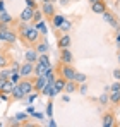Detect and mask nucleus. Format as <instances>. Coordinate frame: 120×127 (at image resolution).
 Returning <instances> with one entry per match:
<instances>
[{"label": "nucleus", "mask_w": 120, "mask_h": 127, "mask_svg": "<svg viewBox=\"0 0 120 127\" xmlns=\"http://www.w3.org/2000/svg\"><path fill=\"white\" fill-rule=\"evenodd\" d=\"M106 9H108V7H106V3H105L103 0H98V2L91 3V10H93L94 14H103Z\"/></svg>", "instance_id": "obj_13"}, {"label": "nucleus", "mask_w": 120, "mask_h": 127, "mask_svg": "<svg viewBox=\"0 0 120 127\" xmlns=\"http://www.w3.org/2000/svg\"><path fill=\"white\" fill-rule=\"evenodd\" d=\"M110 91H120V81H117V83H113L110 86Z\"/></svg>", "instance_id": "obj_33"}, {"label": "nucleus", "mask_w": 120, "mask_h": 127, "mask_svg": "<svg viewBox=\"0 0 120 127\" xmlns=\"http://www.w3.org/2000/svg\"><path fill=\"white\" fill-rule=\"evenodd\" d=\"M63 91L69 93V95H70V93H76V91H77V83H76V81H67V83H65V88H63Z\"/></svg>", "instance_id": "obj_20"}, {"label": "nucleus", "mask_w": 120, "mask_h": 127, "mask_svg": "<svg viewBox=\"0 0 120 127\" xmlns=\"http://www.w3.org/2000/svg\"><path fill=\"white\" fill-rule=\"evenodd\" d=\"M19 74H21V77H29V76H33V74H34V64L26 60V62L19 67Z\"/></svg>", "instance_id": "obj_5"}, {"label": "nucleus", "mask_w": 120, "mask_h": 127, "mask_svg": "<svg viewBox=\"0 0 120 127\" xmlns=\"http://www.w3.org/2000/svg\"><path fill=\"white\" fill-rule=\"evenodd\" d=\"M76 72H77V70H76L70 64H62V65H60V70H59V74L63 79H67V81H74Z\"/></svg>", "instance_id": "obj_2"}, {"label": "nucleus", "mask_w": 120, "mask_h": 127, "mask_svg": "<svg viewBox=\"0 0 120 127\" xmlns=\"http://www.w3.org/2000/svg\"><path fill=\"white\" fill-rule=\"evenodd\" d=\"M33 14H34V9H31V7H24L22 9V12H21V16H19V19L22 22H31L33 21Z\"/></svg>", "instance_id": "obj_10"}, {"label": "nucleus", "mask_w": 120, "mask_h": 127, "mask_svg": "<svg viewBox=\"0 0 120 127\" xmlns=\"http://www.w3.org/2000/svg\"><path fill=\"white\" fill-rule=\"evenodd\" d=\"M52 113H53V103H52V100L48 101V105H46V115L48 117H52Z\"/></svg>", "instance_id": "obj_32"}, {"label": "nucleus", "mask_w": 120, "mask_h": 127, "mask_svg": "<svg viewBox=\"0 0 120 127\" xmlns=\"http://www.w3.org/2000/svg\"><path fill=\"white\" fill-rule=\"evenodd\" d=\"M100 103L101 105H106V103H108V95H101L100 96Z\"/></svg>", "instance_id": "obj_34"}, {"label": "nucleus", "mask_w": 120, "mask_h": 127, "mask_svg": "<svg viewBox=\"0 0 120 127\" xmlns=\"http://www.w3.org/2000/svg\"><path fill=\"white\" fill-rule=\"evenodd\" d=\"M113 77H115L117 81H120V69H115V70H113Z\"/></svg>", "instance_id": "obj_39"}, {"label": "nucleus", "mask_w": 120, "mask_h": 127, "mask_svg": "<svg viewBox=\"0 0 120 127\" xmlns=\"http://www.w3.org/2000/svg\"><path fill=\"white\" fill-rule=\"evenodd\" d=\"M16 119H17V120H26V119H28V113L21 112V113H17V115H16Z\"/></svg>", "instance_id": "obj_35"}, {"label": "nucleus", "mask_w": 120, "mask_h": 127, "mask_svg": "<svg viewBox=\"0 0 120 127\" xmlns=\"http://www.w3.org/2000/svg\"><path fill=\"white\" fill-rule=\"evenodd\" d=\"M101 16H103V21L106 22V24H110L112 28H115V29H119V28H120V24H119V17H117V16H115L113 12H110L108 9H106V10H105V12H103Z\"/></svg>", "instance_id": "obj_4"}, {"label": "nucleus", "mask_w": 120, "mask_h": 127, "mask_svg": "<svg viewBox=\"0 0 120 127\" xmlns=\"http://www.w3.org/2000/svg\"><path fill=\"white\" fill-rule=\"evenodd\" d=\"M50 2H52V3H53V2H57V0H50Z\"/></svg>", "instance_id": "obj_44"}, {"label": "nucleus", "mask_w": 120, "mask_h": 127, "mask_svg": "<svg viewBox=\"0 0 120 127\" xmlns=\"http://www.w3.org/2000/svg\"><path fill=\"white\" fill-rule=\"evenodd\" d=\"M101 126L103 127H115L117 126V117L113 112H106L101 119Z\"/></svg>", "instance_id": "obj_6"}, {"label": "nucleus", "mask_w": 120, "mask_h": 127, "mask_svg": "<svg viewBox=\"0 0 120 127\" xmlns=\"http://www.w3.org/2000/svg\"><path fill=\"white\" fill-rule=\"evenodd\" d=\"M24 98H26V95L22 93V89H21L19 86L16 84V86H14V89H12V93H10V100L19 101V100H24Z\"/></svg>", "instance_id": "obj_14"}, {"label": "nucleus", "mask_w": 120, "mask_h": 127, "mask_svg": "<svg viewBox=\"0 0 120 127\" xmlns=\"http://www.w3.org/2000/svg\"><path fill=\"white\" fill-rule=\"evenodd\" d=\"M17 41V34L14 33V31H7V34H5V43H9V45H14V43Z\"/></svg>", "instance_id": "obj_21"}, {"label": "nucleus", "mask_w": 120, "mask_h": 127, "mask_svg": "<svg viewBox=\"0 0 120 127\" xmlns=\"http://www.w3.org/2000/svg\"><path fill=\"white\" fill-rule=\"evenodd\" d=\"M41 95L48 96V98H53L55 96V88H53V81H46L45 88L41 89Z\"/></svg>", "instance_id": "obj_12"}, {"label": "nucleus", "mask_w": 120, "mask_h": 127, "mask_svg": "<svg viewBox=\"0 0 120 127\" xmlns=\"http://www.w3.org/2000/svg\"><path fill=\"white\" fill-rule=\"evenodd\" d=\"M14 86H16V84H12V83L7 79V83H5V86H3L2 93H5V95H10V93H12V89H14Z\"/></svg>", "instance_id": "obj_27"}, {"label": "nucleus", "mask_w": 120, "mask_h": 127, "mask_svg": "<svg viewBox=\"0 0 120 127\" xmlns=\"http://www.w3.org/2000/svg\"><path fill=\"white\" fill-rule=\"evenodd\" d=\"M41 2H50V0H41Z\"/></svg>", "instance_id": "obj_45"}, {"label": "nucleus", "mask_w": 120, "mask_h": 127, "mask_svg": "<svg viewBox=\"0 0 120 127\" xmlns=\"http://www.w3.org/2000/svg\"><path fill=\"white\" fill-rule=\"evenodd\" d=\"M10 74H12V69H9V67H2V69H0V76H2V77H7V79H9Z\"/></svg>", "instance_id": "obj_29"}, {"label": "nucleus", "mask_w": 120, "mask_h": 127, "mask_svg": "<svg viewBox=\"0 0 120 127\" xmlns=\"http://www.w3.org/2000/svg\"><path fill=\"white\" fill-rule=\"evenodd\" d=\"M2 67H9V60H7V57L0 52V69Z\"/></svg>", "instance_id": "obj_30"}, {"label": "nucleus", "mask_w": 120, "mask_h": 127, "mask_svg": "<svg viewBox=\"0 0 120 127\" xmlns=\"http://www.w3.org/2000/svg\"><path fill=\"white\" fill-rule=\"evenodd\" d=\"M119 62H120V55H119Z\"/></svg>", "instance_id": "obj_47"}, {"label": "nucleus", "mask_w": 120, "mask_h": 127, "mask_svg": "<svg viewBox=\"0 0 120 127\" xmlns=\"http://www.w3.org/2000/svg\"><path fill=\"white\" fill-rule=\"evenodd\" d=\"M0 48H2V41H0Z\"/></svg>", "instance_id": "obj_46"}, {"label": "nucleus", "mask_w": 120, "mask_h": 127, "mask_svg": "<svg viewBox=\"0 0 120 127\" xmlns=\"http://www.w3.org/2000/svg\"><path fill=\"white\" fill-rule=\"evenodd\" d=\"M5 10V3H3V0H0V12H3Z\"/></svg>", "instance_id": "obj_41"}, {"label": "nucleus", "mask_w": 120, "mask_h": 127, "mask_svg": "<svg viewBox=\"0 0 120 127\" xmlns=\"http://www.w3.org/2000/svg\"><path fill=\"white\" fill-rule=\"evenodd\" d=\"M26 3H28V7H31V9H36V3H34V0H26Z\"/></svg>", "instance_id": "obj_38"}, {"label": "nucleus", "mask_w": 120, "mask_h": 127, "mask_svg": "<svg viewBox=\"0 0 120 127\" xmlns=\"http://www.w3.org/2000/svg\"><path fill=\"white\" fill-rule=\"evenodd\" d=\"M12 22H14V19H12V16H10L9 12H5V10L0 12V24H9V26H10Z\"/></svg>", "instance_id": "obj_19"}, {"label": "nucleus", "mask_w": 120, "mask_h": 127, "mask_svg": "<svg viewBox=\"0 0 120 127\" xmlns=\"http://www.w3.org/2000/svg\"><path fill=\"white\" fill-rule=\"evenodd\" d=\"M65 83H67V79H63L62 76H59V77H55V79H53L55 95H59V93H62V91H63V88H65Z\"/></svg>", "instance_id": "obj_11"}, {"label": "nucleus", "mask_w": 120, "mask_h": 127, "mask_svg": "<svg viewBox=\"0 0 120 127\" xmlns=\"http://www.w3.org/2000/svg\"><path fill=\"white\" fill-rule=\"evenodd\" d=\"M60 62L62 64H72L74 62V55L69 48H60Z\"/></svg>", "instance_id": "obj_8"}, {"label": "nucleus", "mask_w": 120, "mask_h": 127, "mask_svg": "<svg viewBox=\"0 0 120 127\" xmlns=\"http://www.w3.org/2000/svg\"><path fill=\"white\" fill-rule=\"evenodd\" d=\"M21 89H22V93L28 96L31 91H34V79H28V77H21V81L17 83Z\"/></svg>", "instance_id": "obj_3"}, {"label": "nucleus", "mask_w": 120, "mask_h": 127, "mask_svg": "<svg viewBox=\"0 0 120 127\" xmlns=\"http://www.w3.org/2000/svg\"><path fill=\"white\" fill-rule=\"evenodd\" d=\"M9 81H10L12 84H17V83L21 81V74H19V72H12L10 77H9Z\"/></svg>", "instance_id": "obj_28"}, {"label": "nucleus", "mask_w": 120, "mask_h": 127, "mask_svg": "<svg viewBox=\"0 0 120 127\" xmlns=\"http://www.w3.org/2000/svg\"><path fill=\"white\" fill-rule=\"evenodd\" d=\"M120 29V28H119ZM117 43H120V33H117Z\"/></svg>", "instance_id": "obj_42"}, {"label": "nucleus", "mask_w": 120, "mask_h": 127, "mask_svg": "<svg viewBox=\"0 0 120 127\" xmlns=\"http://www.w3.org/2000/svg\"><path fill=\"white\" fill-rule=\"evenodd\" d=\"M41 19H43V12L41 10H38V9H34V14H33V24H36V22H40Z\"/></svg>", "instance_id": "obj_26"}, {"label": "nucleus", "mask_w": 120, "mask_h": 127, "mask_svg": "<svg viewBox=\"0 0 120 127\" xmlns=\"http://www.w3.org/2000/svg\"><path fill=\"white\" fill-rule=\"evenodd\" d=\"M60 29H62V31H65V33H67V31H69V29H70V22L67 21V19H63V22H62V26H60Z\"/></svg>", "instance_id": "obj_31"}, {"label": "nucleus", "mask_w": 120, "mask_h": 127, "mask_svg": "<svg viewBox=\"0 0 120 127\" xmlns=\"http://www.w3.org/2000/svg\"><path fill=\"white\" fill-rule=\"evenodd\" d=\"M86 79H88V76H86V74H82V72H76V76H74V81H76L77 84L86 83Z\"/></svg>", "instance_id": "obj_24"}, {"label": "nucleus", "mask_w": 120, "mask_h": 127, "mask_svg": "<svg viewBox=\"0 0 120 127\" xmlns=\"http://www.w3.org/2000/svg\"><path fill=\"white\" fill-rule=\"evenodd\" d=\"M70 46V36L65 33L59 38V48H69Z\"/></svg>", "instance_id": "obj_17"}, {"label": "nucleus", "mask_w": 120, "mask_h": 127, "mask_svg": "<svg viewBox=\"0 0 120 127\" xmlns=\"http://www.w3.org/2000/svg\"><path fill=\"white\" fill-rule=\"evenodd\" d=\"M31 115H33V117H34V119H43V115H41V113H36V112H33V113H31Z\"/></svg>", "instance_id": "obj_40"}, {"label": "nucleus", "mask_w": 120, "mask_h": 127, "mask_svg": "<svg viewBox=\"0 0 120 127\" xmlns=\"http://www.w3.org/2000/svg\"><path fill=\"white\" fill-rule=\"evenodd\" d=\"M40 38H41V33L38 31V28H36V26H29V29H28V33L24 34L22 41L26 43V45H36Z\"/></svg>", "instance_id": "obj_1"}, {"label": "nucleus", "mask_w": 120, "mask_h": 127, "mask_svg": "<svg viewBox=\"0 0 120 127\" xmlns=\"http://www.w3.org/2000/svg\"><path fill=\"white\" fill-rule=\"evenodd\" d=\"M108 101H110L112 105L119 106L120 105V91H112V93L108 95Z\"/></svg>", "instance_id": "obj_16"}, {"label": "nucleus", "mask_w": 120, "mask_h": 127, "mask_svg": "<svg viewBox=\"0 0 120 127\" xmlns=\"http://www.w3.org/2000/svg\"><path fill=\"white\" fill-rule=\"evenodd\" d=\"M28 29H29V24L21 21V24H19V38H21V40L24 38V34L28 33Z\"/></svg>", "instance_id": "obj_22"}, {"label": "nucleus", "mask_w": 120, "mask_h": 127, "mask_svg": "<svg viewBox=\"0 0 120 127\" xmlns=\"http://www.w3.org/2000/svg\"><path fill=\"white\" fill-rule=\"evenodd\" d=\"M94 2H98V0H89V3H94Z\"/></svg>", "instance_id": "obj_43"}, {"label": "nucleus", "mask_w": 120, "mask_h": 127, "mask_svg": "<svg viewBox=\"0 0 120 127\" xmlns=\"http://www.w3.org/2000/svg\"><path fill=\"white\" fill-rule=\"evenodd\" d=\"M63 19H65L63 16H57V14H55V16L52 17V22H53V28H60V26H62V22H63Z\"/></svg>", "instance_id": "obj_23"}, {"label": "nucleus", "mask_w": 120, "mask_h": 127, "mask_svg": "<svg viewBox=\"0 0 120 127\" xmlns=\"http://www.w3.org/2000/svg\"><path fill=\"white\" fill-rule=\"evenodd\" d=\"M45 84H46V77L45 76H36V79H34V91L41 93V89L45 88Z\"/></svg>", "instance_id": "obj_15"}, {"label": "nucleus", "mask_w": 120, "mask_h": 127, "mask_svg": "<svg viewBox=\"0 0 120 127\" xmlns=\"http://www.w3.org/2000/svg\"><path fill=\"white\" fill-rule=\"evenodd\" d=\"M79 93H81V95H86V93H88V86H86V83H82V84H81Z\"/></svg>", "instance_id": "obj_36"}, {"label": "nucleus", "mask_w": 120, "mask_h": 127, "mask_svg": "<svg viewBox=\"0 0 120 127\" xmlns=\"http://www.w3.org/2000/svg\"><path fill=\"white\" fill-rule=\"evenodd\" d=\"M34 50H36L38 53H48V52H50V45L46 41V38L41 36L40 40H38V43L34 45Z\"/></svg>", "instance_id": "obj_9"}, {"label": "nucleus", "mask_w": 120, "mask_h": 127, "mask_svg": "<svg viewBox=\"0 0 120 127\" xmlns=\"http://www.w3.org/2000/svg\"><path fill=\"white\" fill-rule=\"evenodd\" d=\"M38 55H40V53H38L34 48H29V50L26 52V60H28V62H33V64H34L36 60H38Z\"/></svg>", "instance_id": "obj_18"}, {"label": "nucleus", "mask_w": 120, "mask_h": 127, "mask_svg": "<svg viewBox=\"0 0 120 127\" xmlns=\"http://www.w3.org/2000/svg\"><path fill=\"white\" fill-rule=\"evenodd\" d=\"M40 10L43 12V16H46V17H50V19L55 16V7H53V3H52V2H43Z\"/></svg>", "instance_id": "obj_7"}, {"label": "nucleus", "mask_w": 120, "mask_h": 127, "mask_svg": "<svg viewBox=\"0 0 120 127\" xmlns=\"http://www.w3.org/2000/svg\"><path fill=\"white\" fill-rule=\"evenodd\" d=\"M34 26L38 28V31L41 33V36H46V33H48V28L45 26V22H43V21H40V22H36Z\"/></svg>", "instance_id": "obj_25"}, {"label": "nucleus", "mask_w": 120, "mask_h": 127, "mask_svg": "<svg viewBox=\"0 0 120 127\" xmlns=\"http://www.w3.org/2000/svg\"><path fill=\"white\" fill-rule=\"evenodd\" d=\"M9 124H10V126H19V120H17L16 117H12V119H9Z\"/></svg>", "instance_id": "obj_37"}]
</instances>
